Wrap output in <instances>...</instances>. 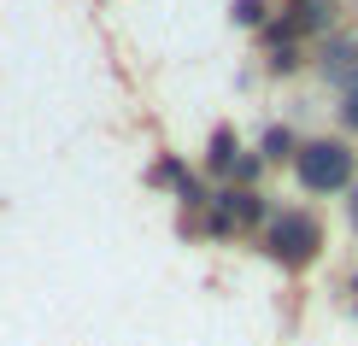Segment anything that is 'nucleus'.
<instances>
[{"instance_id":"nucleus-1","label":"nucleus","mask_w":358,"mask_h":346,"mask_svg":"<svg viewBox=\"0 0 358 346\" xmlns=\"http://www.w3.org/2000/svg\"><path fill=\"white\" fill-rule=\"evenodd\" d=\"M294 164H300V182L311 194H329V188H347V176H352V153L341 141H311L294 153Z\"/></svg>"},{"instance_id":"nucleus-2","label":"nucleus","mask_w":358,"mask_h":346,"mask_svg":"<svg viewBox=\"0 0 358 346\" xmlns=\"http://www.w3.org/2000/svg\"><path fill=\"white\" fill-rule=\"evenodd\" d=\"M317 247H323V229L306 212H282L271 223V252H276L282 264H311V259H317Z\"/></svg>"},{"instance_id":"nucleus-3","label":"nucleus","mask_w":358,"mask_h":346,"mask_svg":"<svg viewBox=\"0 0 358 346\" xmlns=\"http://www.w3.org/2000/svg\"><path fill=\"white\" fill-rule=\"evenodd\" d=\"M217 200H223V206H217V229H223V223L259 217V194H247V188H241V194H217Z\"/></svg>"},{"instance_id":"nucleus-4","label":"nucleus","mask_w":358,"mask_h":346,"mask_svg":"<svg viewBox=\"0 0 358 346\" xmlns=\"http://www.w3.org/2000/svg\"><path fill=\"white\" fill-rule=\"evenodd\" d=\"M329 12H335L329 0H300V24L306 29H323V24H329Z\"/></svg>"},{"instance_id":"nucleus-5","label":"nucleus","mask_w":358,"mask_h":346,"mask_svg":"<svg viewBox=\"0 0 358 346\" xmlns=\"http://www.w3.org/2000/svg\"><path fill=\"white\" fill-rule=\"evenodd\" d=\"M212 164H217V171H229V164H235V141H229V129H217V135H212Z\"/></svg>"},{"instance_id":"nucleus-6","label":"nucleus","mask_w":358,"mask_h":346,"mask_svg":"<svg viewBox=\"0 0 358 346\" xmlns=\"http://www.w3.org/2000/svg\"><path fill=\"white\" fill-rule=\"evenodd\" d=\"M288 147H294V141H288V129H271V135H264V153H271V159H282Z\"/></svg>"},{"instance_id":"nucleus-7","label":"nucleus","mask_w":358,"mask_h":346,"mask_svg":"<svg viewBox=\"0 0 358 346\" xmlns=\"http://www.w3.org/2000/svg\"><path fill=\"white\" fill-rule=\"evenodd\" d=\"M235 18H241V24H259V18H264V0H241V6H235Z\"/></svg>"},{"instance_id":"nucleus-8","label":"nucleus","mask_w":358,"mask_h":346,"mask_svg":"<svg viewBox=\"0 0 358 346\" xmlns=\"http://www.w3.org/2000/svg\"><path fill=\"white\" fill-rule=\"evenodd\" d=\"M347 117H352V124H358V82H352V100H347Z\"/></svg>"},{"instance_id":"nucleus-9","label":"nucleus","mask_w":358,"mask_h":346,"mask_svg":"<svg viewBox=\"0 0 358 346\" xmlns=\"http://www.w3.org/2000/svg\"><path fill=\"white\" fill-rule=\"evenodd\" d=\"M352 217H358V206H352Z\"/></svg>"}]
</instances>
